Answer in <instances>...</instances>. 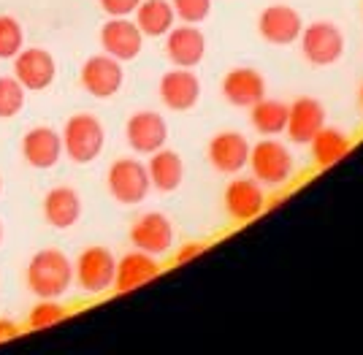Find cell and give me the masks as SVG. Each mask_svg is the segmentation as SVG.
I'll list each match as a JSON object with an SVG mask.
<instances>
[{
  "instance_id": "obj_1",
  "label": "cell",
  "mask_w": 363,
  "mask_h": 355,
  "mask_svg": "<svg viewBox=\"0 0 363 355\" xmlns=\"http://www.w3.org/2000/svg\"><path fill=\"white\" fill-rule=\"evenodd\" d=\"M25 282L35 298H60L74 285V263L60 249H38L25 269Z\"/></svg>"
},
{
  "instance_id": "obj_2",
  "label": "cell",
  "mask_w": 363,
  "mask_h": 355,
  "mask_svg": "<svg viewBox=\"0 0 363 355\" xmlns=\"http://www.w3.org/2000/svg\"><path fill=\"white\" fill-rule=\"evenodd\" d=\"M62 152L68 154L74 163L87 166L98 160V154L106 147V130L104 123L95 114H74L62 128Z\"/></svg>"
},
{
  "instance_id": "obj_3",
  "label": "cell",
  "mask_w": 363,
  "mask_h": 355,
  "mask_svg": "<svg viewBox=\"0 0 363 355\" xmlns=\"http://www.w3.org/2000/svg\"><path fill=\"white\" fill-rule=\"evenodd\" d=\"M247 166L263 187H282L285 182H290V176L296 171L290 150L274 136H266L250 150V163Z\"/></svg>"
},
{
  "instance_id": "obj_4",
  "label": "cell",
  "mask_w": 363,
  "mask_h": 355,
  "mask_svg": "<svg viewBox=\"0 0 363 355\" xmlns=\"http://www.w3.org/2000/svg\"><path fill=\"white\" fill-rule=\"evenodd\" d=\"M106 187H108V196L117 203H125V206L141 203L152 190L147 163H141L136 157H120V160H114L108 166Z\"/></svg>"
},
{
  "instance_id": "obj_5",
  "label": "cell",
  "mask_w": 363,
  "mask_h": 355,
  "mask_svg": "<svg viewBox=\"0 0 363 355\" xmlns=\"http://www.w3.org/2000/svg\"><path fill=\"white\" fill-rule=\"evenodd\" d=\"M114 274H117V258L106 247L82 249L74 263V282L90 295L114 291Z\"/></svg>"
},
{
  "instance_id": "obj_6",
  "label": "cell",
  "mask_w": 363,
  "mask_h": 355,
  "mask_svg": "<svg viewBox=\"0 0 363 355\" xmlns=\"http://www.w3.org/2000/svg\"><path fill=\"white\" fill-rule=\"evenodd\" d=\"M298 41H301L303 57L312 62V65H320V68L339 62L342 55H345V33L339 30L333 22L303 25Z\"/></svg>"
},
{
  "instance_id": "obj_7",
  "label": "cell",
  "mask_w": 363,
  "mask_h": 355,
  "mask_svg": "<svg viewBox=\"0 0 363 355\" xmlns=\"http://www.w3.org/2000/svg\"><path fill=\"white\" fill-rule=\"evenodd\" d=\"M79 81L92 98H114L122 90L125 71L120 60H114L111 55L104 52V55H92L84 60L79 71Z\"/></svg>"
},
{
  "instance_id": "obj_8",
  "label": "cell",
  "mask_w": 363,
  "mask_h": 355,
  "mask_svg": "<svg viewBox=\"0 0 363 355\" xmlns=\"http://www.w3.org/2000/svg\"><path fill=\"white\" fill-rule=\"evenodd\" d=\"M101 47L114 60L130 62L141 55L144 33L130 16H108V22L101 28Z\"/></svg>"
},
{
  "instance_id": "obj_9",
  "label": "cell",
  "mask_w": 363,
  "mask_h": 355,
  "mask_svg": "<svg viewBox=\"0 0 363 355\" xmlns=\"http://www.w3.org/2000/svg\"><path fill=\"white\" fill-rule=\"evenodd\" d=\"M14 77L28 93H41L46 87H52V81L57 77V62L52 57V52L41 47L22 49L14 57Z\"/></svg>"
},
{
  "instance_id": "obj_10",
  "label": "cell",
  "mask_w": 363,
  "mask_h": 355,
  "mask_svg": "<svg viewBox=\"0 0 363 355\" xmlns=\"http://www.w3.org/2000/svg\"><path fill=\"white\" fill-rule=\"evenodd\" d=\"M301 30H303L301 14L296 9H290V6H282V3L263 9L260 16H257V33H260V38L274 44V47H290V44H296L301 38Z\"/></svg>"
},
{
  "instance_id": "obj_11",
  "label": "cell",
  "mask_w": 363,
  "mask_h": 355,
  "mask_svg": "<svg viewBox=\"0 0 363 355\" xmlns=\"http://www.w3.org/2000/svg\"><path fill=\"white\" fill-rule=\"evenodd\" d=\"M125 139H128V147L138 154L157 152L168 141V123L157 111H150V108L136 111L125 125Z\"/></svg>"
},
{
  "instance_id": "obj_12",
  "label": "cell",
  "mask_w": 363,
  "mask_h": 355,
  "mask_svg": "<svg viewBox=\"0 0 363 355\" xmlns=\"http://www.w3.org/2000/svg\"><path fill=\"white\" fill-rule=\"evenodd\" d=\"M225 212L236 222H252L255 217L263 215L266 209V190L257 182L255 176H236L230 185L225 187Z\"/></svg>"
},
{
  "instance_id": "obj_13",
  "label": "cell",
  "mask_w": 363,
  "mask_h": 355,
  "mask_svg": "<svg viewBox=\"0 0 363 355\" xmlns=\"http://www.w3.org/2000/svg\"><path fill=\"white\" fill-rule=\"evenodd\" d=\"M130 244L141 252H150L155 258L166 255L174 247V225L160 212H147L133 222L130 228Z\"/></svg>"
},
{
  "instance_id": "obj_14",
  "label": "cell",
  "mask_w": 363,
  "mask_h": 355,
  "mask_svg": "<svg viewBox=\"0 0 363 355\" xmlns=\"http://www.w3.org/2000/svg\"><path fill=\"white\" fill-rule=\"evenodd\" d=\"M250 150H252V144L244 139L239 130H220L209 141L206 154H209V163L220 174H239L250 163Z\"/></svg>"
},
{
  "instance_id": "obj_15",
  "label": "cell",
  "mask_w": 363,
  "mask_h": 355,
  "mask_svg": "<svg viewBox=\"0 0 363 355\" xmlns=\"http://www.w3.org/2000/svg\"><path fill=\"white\" fill-rule=\"evenodd\" d=\"M166 57L177 68H196L206 57V38L198 25H174L166 33Z\"/></svg>"
},
{
  "instance_id": "obj_16",
  "label": "cell",
  "mask_w": 363,
  "mask_h": 355,
  "mask_svg": "<svg viewBox=\"0 0 363 355\" xmlns=\"http://www.w3.org/2000/svg\"><path fill=\"white\" fill-rule=\"evenodd\" d=\"M160 101L171 111H190L201 101V79L193 74V68H171L160 79Z\"/></svg>"
},
{
  "instance_id": "obj_17",
  "label": "cell",
  "mask_w": 363,
  "mask_h": 355,
  "mask_svg": "<svg viewBox=\"0 0 363 355\" xmlns=\"http://www.w3.org/2000/svg\"><path fill=\"white\" fill-rule=\"evenodd\" d=\"M22 157L33 169H55L62 157V136L49 125H35L22 136Z\"/></svg>"
},
{
  "instance_id": "obj_18",
  "label": "cell",
  "mask_w": 363,
  "mask_h": 355,
  "mask_svg": "<svg viewBox=\"0 0 363 355\" xmlns=\"http://www.w3.org/2000/svg\"><path fill=\"white\" fill-rule=\"evenodd\" d=\"M325 128V108L318 98H296L288 106V128L285 133L293 144H309Z\"/></svg>"
},
{
  "instance_id": "obj_19",
  "label": "cell",
  "mask_w": 363,
  "mask_h": 355,
  "mask_svg": "<svg viewBox=\"0 0 363 355\" xmlns=\"http://www.w3.org/2000/svg\"><path fill=\"white\" fill-rule=\"evenodd\" d=\"M220 90H223V98H225L230 106L250 108L255 106L260 98H266V79L255 68L239 65V68H230L228 71Z\"/></svg>"
},
{
  "instance_id": "obj_20",
  "label": "cell",
  "mask_w": 363,
  "mask_h": 355,
  "mask_svg": "<svg viewBox=\"0 0 363 355\" xmlns=\"http://www.w3.org/2000/svg\"><path fill=\"white\" fill-rule=\"evenodd\" d=\"M160 274V263L150 252L133 249L128 255H122L117 261V274H114V291L117 293H130L141 285H147Z\"/></svg>"
},
{
  "instance_id": "obj_21",
  "label": "cell",
  "mask_w": 363,
  "mask_h": 355,
  "mask_svg": "<svg viewBox=\"0 0 363 355\" xmlns=\"http://www.w3.org/2000/svg\"><path fill=\"white\" fill-rule=\"evenodd\" d=\"M44 217L46 222L57 231H68L74 228L82 217V198L74 187H52L44 196Z\"/></svg>"
},
{
  "instance_id": "obj_22",
  "label": "cell",
  "mask_w": 363,
  "mask_h": 355,
  "mask_svg": "<svg viewBox=\"0 0 363 355\" xmlns=\"http://www.w3.org/2000/svg\"><path fill=\"white\" fill-rule=\"evenodd\" d=\"M147 171H150L152 187L160 190V193H174V190H179L182 179H184V163H182L179 152L166 150V147L150 154Z\"/></svg>"
},
{
  "instance_id": "obj_23",
  "label": "cell",
  "mask_w": 363,
  "mask_h": 355,
  "mask_svg": "<svg viewBox=\"0 0 363 355\" xmlns=\"http://www.w3.org/2000/svg\"><path fill=\"white\" fill-rule=\"evenodd\" d=\"M133 16H136L133 22L138 25V30L144 33V38H163L177 25L171 0H141Z\"/></svg>"
},
{
  "instance_id": "obj_24",
  "label": "cell",
  "mask_w": 363,
  "mask_h": 355,
  "mask_svg": "<svg viewBox=\"0 0 363 355\" xmlns=\"http://www.w3.org/2000/svg\"><path fill=\"white\" fill-rule=\"evenodd\" d=\"M309 147H312V157H315V163H318L320 169H328V166H336L345 154L350 152V147H352V141L345 130H339V128H323L315 139L309 141Z\"/></svg>"
},
{
  "instance_id": "obj_25",
  "label": "cell",
  "mask_w": 363,
  "mask_h": 355,
  "mask_svg": "<svg viewBox=\"0 0 363 355\" xmlns=\"http://www.w3.org/2000/svg\"><path fill=\"white\" fill-rule=\"evenodd\" d=\"M250 123L260 136H279L288 128V103L277 98H260L250 106Z\"/></svg>"
},
{
  "instance_id": "obj_26",
  "label": "cell",
  "mask_w": 363,
  "mask_h": 355,
  "mask_svg": "<svg viewBox=\"0 0 363 355\" xmlns=\"http://www.w3.org/2000/svg\"><path fill=\"white\" fill-rule=\"evenodd\" d=\"M22 49H25V30L19 19L0 14V60H14Z\"/></svg>"
},
{
  "instance_id": "obj_27",
  "label": "cell",
  "mask_w": 363,
  "mask_h": 355,
  "mask_svg": "<svg viewBox=\"0 0 363 355\" xmlns=\"http://www.w3.org/2000/svg\"><path fill=\"white\" fill-rule=\"evenodd\" d=\"M65 317H68V309L57 304V298H38V304L28 315V325L33 331H44V328L62 323Z\"/></svg>"
},
{
  "instance_id": "obj_28",
  "label": "cell",
  "mask_w": 363,
  "mask_h": 355,
  "mask_svg": "<svg viewBox=\"0 0 363 355\" xmlns=\"http://www.w3.org/2000/svg\"><path fill=\"white\" fill-rule=\"evenodd\" d=\"M25 93L16 77H0V120H14L25 108Z\"/></svg>"
},
{
  "instance_id": "obj_29",
  "label": "cell",
  "mask_w": 363,
  "mask_h": 355,
  "mask_svg": "<svg viewBox=\"0 0 363 355\" xmlns=\"http://www.w3.org/2000/svg\"><path fill=\"white\" fill-rule=\"evenodd\" d=\"M171 6L177 19L187 25H201L212 14V0H171Z\"/></svg>"
},
{
  "instance_id": "obj_30",
  "label": "cell",
  "mask_w": 363,
  "mask_h": 355,
  "mask_svg": "<svg viewBox=\"0 0 363 355\" xmlns=\"http://www.w3.org/2000/svg\"><path fill=\"white\" fill-rule=\"evenodd\" d=\"M106 16H133L141 0H98Z\"/></svg>"
},
{
  "instance_id": "obj_31",
  "label": "cell",
  "mask_w": 363,
  "mask_h": 355,
  "mask_svg": "<svg viewBox=\"0 0 363 355\" xmlns=\"http://www.w3.org/2000/svg\"><path fill=\"white\" fill-rule=\"evenodd\" d=\"M206 249V244H201V242H190V244H184V247H179V252H177V263H190L193 258H198L201 252Z\"/></svg>"
},
{
  "instance_id": "obj_32",
  "label": "cell",
  "mask_w": 363,
  "mask_h": 355,
  "mask_svg": "<svg viewBox=\"0 0 363 355\" xmlns=\"http://www.w3.org/2000/svg\"><path fill=\"white\" fill-rule=\"evenodd\" d=\"M16 337H19V325L11 323V320H6V317H0V344L16 339Z\"/></svg>"
},
{
  "instance_id": "obj_33",
  "label": "cell",
  "mask_w": 363,
  "mask_h": 355,
  "mask_svg": "<svg viewBox=\"0 0 363 355\" xmlns=\"http://www.w3.org/2000/svg\"><path fill=\"white\" fill-rule=\"evenodd\" d=\"M0 242H3V222H0Z\"/></svg>"
},
{
  "instance_id": "obj_34",
  "label": "cell",
  "mask_w": 363,
  "mask_h": 355,
  "mask_svg": "<svg viewBox=\"0 0 363 355\" xmlns=\"http://www.w3.org/2000/svg\"><path fill=\"white\" fill-rule=\"evenodd\" d=\"M0 193H3V176H0Z\"/></svg>"
},
{
  "instance_id": "obj_35",
  "label": "cell",
  "mask_w": 363,
  "mask_h": 355,
  "mask_svg": "<svg viewBox=\"0 0 363 355\" xmlns=\"http://www.w3.org/2000/svg\"><path fill=\"white\" fill-rule=\"evenodd\" d=\"M361 106H363V87H361Z\"/></svg>"
}]
</instances>
